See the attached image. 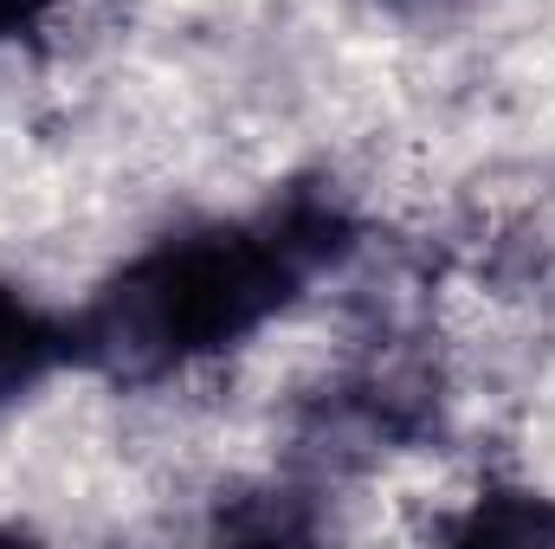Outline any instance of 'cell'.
<instances>
[{
    "mask_svg": "<svg viewBox=\"0 0 555 549\" xmlns=\"http://www.w3.org/2000/svg\"><path fill=\"white\" fill-rule=\"evenodd\" d=\"M349 240L356 227L343 201L304 188L253 227L168 240L85 304V317L72 323V356L130 388L194 369L278 317L304 278L349 253Z\"/></svg>",
    "mask_w": 555,
    "mask_h": 549,
    "instance_id": "obj_1",
    "label": "cell"
},
{
    "mask_svg": "<svg viewBox=\"0 0 555 549\" xmlns=\"http://www.w3.org/2000/svg\"><path fill=\"white\" fill-rule=\"evenodd\" d=\"M72 356V323H52L20 291H0V408L39 388Z\"/></svg>",
    "mask_w": 555,
    "mask_h": 549,
    "instance_id": "obj_2",
    "label": "cell"
},
{
    "mask_svg": "<svg viewBox=\"0 0 555 549\" xmlns=\"http://www.w3.org/2000/svg\"><path fill=\"white\" fill-rule=\"evenodd\" d=\"M452 537H485V544H543L555 537V505L530 491H491L472 498V518L452 524Z\"/></svg>",
    "mask_w": 555,
    "mask_h": 549,
    "instance_id": "obj_3",
    "label": "cell"
},
{
    "mask_svg": "<svg viewBox=\"0 0 555 549\" xmlns=\"http://www.w3.org/2000/svg\"><path fill=\"white\" fill-rule=\"evenodd\" d=\"M46 7H52V0H0V39L33 33V26L46 20Z\"/></svg>",
    "mask_w": 555,
    "mask_h": 549,
    "instance_id": "obj_4",
    "label": "cell"
}]
</instances>
